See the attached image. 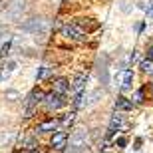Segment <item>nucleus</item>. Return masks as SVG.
I'll return each instance as SVG.
<instances>
[{
    "label": "nucleus",
    "instance_id": "ddd939ff",
    "mask_svg": "<svg viewBox=\"0 0 153 153\" xmlns=\"http://www.w3.org/2000/svg\"><path fill=\"white\" fill-rule=\"evenodd\" d=\"M115 108L117 109H123V111H129L133 108V103L129 100H125V97H117V102H115Z\"/></svg>",
    "mask_w": 153,
    "mask_h": 153
},
{
    "label": "nucleus",
    "instance_id": "9b49d317",
    "mask_svg": "<svg viewBox=\"0 0 153 153\" xmlns=\"http://www.w3.org/2000/svg\"><path fill=\"white\" fill-rule=\"evenodd\" d=\"M68 88H70V84H68V79H64V78H60V79L54 82V91L60 94V96H64V94L68 91Z\"/></svg>",
    "mask_w": 153,
    "mask_h": 153
},
{
    "label": "nucleus",
    "instance_id": "7ed1b4c3",
    "mask_svg": "<svg viewBox=\"0 0 153 153\" xmlns=\"http://www.w3.org/2000/svg\"><path fill=\"white\" fill-rule=\"evenodd\" d=\"M44 91L40 90H32V94L28 96V102H26V117H32V114H34L36 105H38L40 102H44Z\"/></svg>",
    "mask_w": 153,
    "mask_h": 153
},
{
    "label": "nucleus",
    "instance_id": "f8f14e48",
    "mask_svg": "<svg viewBox=\"0 0 153 153\" xmlns=\"http://www.w3.org/2000/svg\"><path fill=\"white\" fill-rule=\"evenodd\" d=\"M85 82H88V76H85V74H78V76H76V79H74V91H76V94H82Z\"/></svg>",
    "mask_w": 153,
    "mask_h": 153
},
{
    "label": "nucleus",
    "instance_id": "4be33fe9",
    "mask_svg": "<svg viewBox=\"0 0 153 153\" xmlns=\"http://www.w3.org/2000/svg\"><path fill=\"white\" fill-rule=\"evenodd\" d=\"M133 100H135L137 103H141V102H143V90H137V91H135V97H133Z\"/></svg>",
    "mask_w": 153,
    "mask_h": 153
},
{
    "label": "nucleus",
    "instance_id": "f257e3e1",
    "mask_svg": "<svg viewBox=\"0 0 153 153\" xmlns=\"http://www.w3.org/2000/svg\"><path fill=\"white\" fill-rule=\"evenodd\" d=\"M85 147H88V131L79 127L70 137V153H82Z\"/></svg>",
    "mask_w": 153,
    "mask_h": 153
},
{
    "label": "nucleus",
    "instance_id": "a211bd4d",
    "mask_svg": "<svg viewBox=\"0 0 153 153\" xmlns=\"http://www.w3.org/2000/svg\"><path fill=\"white\" fill-rule=\"evenodd\" d=\"M50 72H52L50 68H40L38 72H36V78H38V79H44V78H48V76H50Z\"/></svg>",
    "mask_w": 153,
    "mask_h": 153
},
{
    "label": "nucleus",
    "instance_id": "f03ea898",
    "mask_svg": "<svg viewBox=\"0 0 153 153\" xmlns=\"http://www.w3.org/2000/svg\"><path fill=\"white\" fill-rule=\"evenodd\" d=\"M22 30H24V32H28V34L44 36V34H48L50 24H48V20H44V18H32V20H28V22L22 26Z\"/></svg>",
    "mask_w": 153,
    "mask_h": 153
},
{
    "label": "nucleus",
    "instance_id": "c85d7f7f",
    "mask_svg": "<svg viewBox=\"0 0 153 153\" xmlns=\"http://www.w3.org/2000/svg\"><path fill=\"white\" fill-rule=\"evenodd\" d=\"M32 153H38V151H32Z\"/></svg>",
    "mask_w": 153,
    "mask_h": 153
},
{
    "label": "nucleus",
    "instance_id": "cd10ccee",
    "mask_svg": "<svg viewBox=\"0 0 153 153\" xmlns=\"http://www.w3.org/2000/svg\"><path fill=\"white\" fill-rule=\"evenodd\" d=\"M0 78H2V72H0Z\"/></svg>",
    "mask_w": 153,
    "mask_h": 153
},
{
    "label": "nucleus",
    "instance_id": "0eeeda50",
    "mask_svg": "<svg viewBox=\"0 0 153 153\" xmlns=\"http://www.w3.org/2000/svg\"><path fill=\"white\" fill-rule=\"evenodd\" d=\"M22 12H24V2H22V0H16V2H14V4H12L10 8L6 10V16L12 18V20H16V18L20 16Z\"/></svg>",
    "mask_w": 153,
    "mask_h": 153
},
{
    "label": "nucleus",
    "instance_id": "423d86ee",
    "mask_svg": "<svg viewBox=\"0 0 153 153\" xmlns=\"http://www.w3.org/2000/svg\"><path fill=\"white\" fill-rule=\"evenodd\" d=\"M68 143V133L66 131H56L54 137H52V147L54 149H64Z\"/></svg>",
    "mask_w": 153,
    "mask_h": 153
},
{
    "label": "nucleus",
    "instance_id": "4468645a",
    "mask_svg": "<svg viewBox=\"0 0 153 153\" xmlns=\"http://www.w3.org/2000/svg\"><path fill=\"white\" fill-rule=\"evenodd\" d=\"M16 66H18L16 62H8V64H6V68L2 70V78H0V79H8V78H10V74L16 70Z\"/></svg>",
    "mask_w": 153,
    "mask_h": 153
},
{
    "label": "nucleus",
    "instance_id": "1a4fd4ad",
    "mask_svg": "<svg viewBox=\"0 0 153 153\" xmlns=\"http://www.w3.org/2000/svg\"><path fill=\"white\" fill-rule=\"evenodd\" d=\"M123 125V115H119V114H115L114 117H111V121H109V129H108V137H111L115 133V129H119Z\"/></svg>",
    "mask_w": 153,
    "mask_h": 153
},
{
    "label": "nucleus",
    "instance_id": "5701e85b",
    "mask_svg": "<svg viewBox=\"0 0 153 153\" xmlns=\"http://www.w3.org/2000/svg\"><path fill=\"white\" fill-rule=\"evenodd\" d=\"M6 97H10V100H16V97H18V91L8 90V91H6Z\"/></svg>",
    "mask_w": 153,
    "mask_h": 153
},
{
    "label": "nucleus",
    "instance_id": "a878e982",
    "mask_svg": "<svg viewBox=\"0 0 153 153\" xmlns=\"http://www.w3.org/2000/svg\"><path fill=\"white\" fill-rule=\"evenodd\" d=\"M147 54H149V60H153V46L149 48V52H147Z\"/></svg>",
    "mask_w": 153,
    "mask_h": 153
},
{
    "label": "nucleus",
    "instance_id": "412c9836",
    "mask_svg": "<svg viewBox=\"0 0 153 153\" xmlns=\"http://www.w3.org/2000/svg\"><path fill=\"white\" fill-rule=\"evenodd\" d=\"M0 40H10V34H8L6 28H2V26H0Z\"/></svg>",
    "mask_w": 153,
    "mask_h": 153
},
{
    "label": "nucleus",
    "instance_id": "aec40b11",
    "mask_svg": "<svg viewBox=\"0 0 153 153\" xmlns=\"http://www.w3.org/2000/svg\"><path fill=\"white\" fill-rule=\"evenodd\" d=\"M12 137H14V133H12V131H8V133H2V135H0V145L8 143V141L12 139Z\"/></svg>",
    "mask_w": 153,
    "mask_h": 153
},
{
    "label": "nucleus",
    "instance_id": "20e7f679",
    "mask_svg": "<svg viewBox=\"0 0 153 153\" xmlns=\"http://www.w3.org/2000/svg\"><path fill=\"white\" fill-rule=\"evenodd\" d=\"M44 103L50 111H54V109H60L64 105V97L60 96V94H56V91H52V94H48V96L44 97Z\"/></svg>",
    "mask_w": 153,
    "mask_h": 153
},
{
    "label": "nucleus",
    "instance_id": "bb28decb",
    "mask_svg": "<svg viewBox=\"0 0 153 153\" xmlns=\"http://www.w3.org/2000/svg\"><path fill=\"white\" fill-rule=\"evenodd\" d=\"M2 56H4V54H2V50H0V58H2Z\"/></svg>",
    "mask_w": 153,
    "mask_h": 153
},
{
    "label": "nucleus",
    "instance_id": "f3484780",
    "mask_svg": "<svg viewBox=\"0 0 153 153\" xmlns=\"http://www.w3.org/2000/svg\"><path fill=\"white\" fill-rule=\"evenodd\" d=\"M141 70L145 72V74H153V60H145V62H141Z\"/></svg>",
    "mask_w": 153,
    "mask_h": 153
},
{
    "label": "nucleus",
    "instance_id": "9d476101",
    "mask_svg": "<svg viewBox=\"0 0 153 153\" xmlns=\"http://www.w3.org/2000/svg\"><path fill=\"white\" fill-rule=\"evenodd\" d=\"M58 127V121L56 119H50V121H44L36 127V133H48V131H56Z\"/></svg>",
    "mask_w": 153,
    "mask_h": 153
},
{
    "label": "nucleus",
    "instance_id": "dca6fc26",
    "mask_svg": "<svg viewBox=\"0 0 153 153\" xmlns=\"http://www.w3.org/2000/svg\"><path fill=\"white\" fill-rule=\"evenodd\" d=\"M34 147H36V139L34 137H28V139L24 141V145H22V149H26V151H34Z\"/></svg>",
    "mask_w": 153,
    "mask_h": 153
},
{
    "label": "nucleus",
    "instance_id": "2eb2a0df",
    "mask_svg": "<svg viewBox=\"0 0 153 153\" xmlns=\"http://www.w3.org/2000/svg\"><path fill=\"white\" fill-rule=\"evenodd\" d=\"M102 96H103V91H102V90H96V91H94V94H91L90 97H88V102H85L84 105H91V103H96V102H97V100H100Z\"/></svg>",
    "mask_w": 153,
    "mask_h": 153
},
{
    "label": "nucleus",
    "instance_id": "393cba45",
    "mask_svg": "<svg viewBox=\"0 0 153 153\" xmlns=\"http://www.w3.org/2000/svg\"><path fill=\"white\" fill-rule=\"evenodd\" d=\"M147 18L153 20V2H149V8H147Z\"/></svg>",
    "mask_w": 153,
    "mask_h": 153
},
{
    "label": "nucleus",
    "instance_id": "6ab92c4d",
    "mask_svg": "<svg viewBox=\"0 0 153 153\" xmlns=\"http://www.w3.org/2000/svg\"><path fill=\"white\" fill-rule=\"evenodd\" d=\"M74 119H76V114H74V111H70V114L64 115L62 123H64V125H70V123H74Z\"/></svg>",
    "mask_w": 153,
    "mask_h": 153
},
{
    "label": "nucleus",
    "instance_id": "6e6552de",
    "mask_svg": "<svg viewBox=\"0 0 153 153\" xmlns=\"http://www.w3.org/2000/svg\"><path fill=\"white\" fill-rule=\"evenodd\" d=\"M133 84V72L131 70H123L121 72V79H119V88L121 90H129Z\"/></svg>",
    "mask_w": 153,
    "mask_h": 153
},
{
    "label": "nucleus",
    "instance_id": "39448f33",
    "mask_svg": "<svg viewBox=\"0 0 153 153\" xmlns=\"http://www.w3.org/2000/svg\"><path fill=\"white\" fill-rule=\"evenodd\" d=\"M62 34L66 36V38H70V40H76V42H82V40H84V32H82L78 26H72V24L64 26V28H62Z\"/></svg>",
    "mask_w": 153,
    "mask_h": 153
},
{
    "label": "nucleus",
    "instance_id": "b1692460",
    "mask_svg": "<svg viewBox=\"0 0 153 153\" xmlns=\"http://www.w3.org/2000/svg\"><path fill=\"white\" fill-rule=\"evenodd\" d=\"M115 145H119V147H125V145H127V139H125V137H119L117 141H115Z\"/></svg>",
    "mask_w": 153,
    "mask_h": 153
}]
</instances>
